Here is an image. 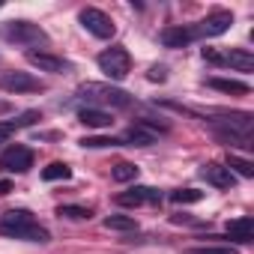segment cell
<instances>
[{
    "label": "cell",
    "instance_id": "obj_1",
    "mask_svg": "<svg viewBox=\"0 0 254 254\" xmlns=\"http://www.w3.org/2000/svg\"><path fill=\"white\" fill-rule=\"evenodd\" d=\"M0 233L15 239H30V242H48V230L27 209H9L0 215Z\"/></svg>",
    "mask_w": 254,
    "mask_h": 254
},
{
    "label": "cell",
    "instance_id": "obj_2",
    "mask_svg": "<svg viewBox=\"0 0 254 254\" xmlns=\"http://www.w3.org/2000/svg\"><path fill=\"white\" fill-rule=\"evenodd\" d=\"M78 96L87 99V102H96V105H111V108H129L132 105V99H129L126 90H117V87H108V84H96V81L84 84L78 90Z\"/></svg>",
    "mask_w": 254,
    "mask_h": 254
},
{
    "label": "cell",
    "instance_id": "obj_3",
    "mask_svg": "<svg viewBox=\"0 0 254 254\" xmlns=\"http://www.w3.org/2000/svg\"><path fill=\"white\" fill-rule=\"evenodd\" d=\"M99 69L108 75V78H114V81H123L126 75H129V69H132V57H129V51L126 48H108V51H102L99 54Z\"/></svg>",
    "mask_w": 254,
    "mask_h": 254
},
{
    "label": "cell",
    "instance_id": "obj_4",
    "mask_svg": "<svg viewBox=\"0 0 254 254\" xmlns=\"http://www.w3.org/2000/svg\"><path fill=\"white\" fill-rule=\"evenodd\" d=\"M162 132H168V126H156V123H150V120H138L135 126H129V129H126V135H123L120 141H123V147H126V144H129V147H150V144L159 141Z\"/></svg>",
    "mask_w": 254,
    "mask_h": 254
},
{
    "label": "cell",
    "instance_id": "obj_5",
    "mask_svg": "<svg viewBox=\"0 0 254 254\" xmlns=\"http://www.w3.org/2000/svg\"><path fill=\"white\" fill-rule=\"evenodd\" d=\"M78 21L87 27V33H93L96 39H111L114 36V21H111V15H105L102 9H96V6H87V9H81L78 12Z\"/></svg>",
    "mask_w": 254,
    "mask_h": 254
},
{
    "label": "cell",
    "instance_id": "obj_6",
    "mask_svg": "<svg viewBox=\"0 0 254 254\" xmlns=\"http://www.w3.org/2000/svg\"><path fill=\"white\" fill-rule=\"evenodd\" d=\"M0 168H3L6 174H27L33 168V150L15 144V147H6L3 153H0Z\"/></svg>",
    "mask_w": 254,
    "mask_h": 254
},
{
    "label": "cell",
    "instance_id": "obj_7",
    "mask_svg": "<svg viewBox=\"0 0 254 254\" xmlns=\"http://www.w3.org/2000/svg\"><path fill=\"white\" fill-rule=\"evenodd\" d=\"M6 39L21 42V45H33V42H45V30L33 21H9L6 24Z\"/></svg>",
    "mask_w": 254,
    "mask_h": 254
},
{
    "label": "cell",
    "instance_id": "obj_8",
    "mask_svg": "<svg viewBox=\"0 0 254 254\" xmlns=\"http://www.w3.org/2000/svg\"><path fill=\"white\" fill-rule=\"evenodd\" d=\"M0 90H6V93H36V90H42V84L30 72H0Z\"/></svg>",
    "mask_w": 254,
    "mask_h": 254
},
{
    "label": "cell",
    "instance_id": "obj_9",
    "mask_svg": "<svg viewBox=\"0 0 254 254\" xmlns=\"http://www.w3.org/2000/svg\"><path fill=\"white\" fill-rule=\"evenodd\" d=\"M230 24H233L230 12H212L203 21H197L191 30H194V39H200V36H221L224 30H230Z\"/></svg>",
    "mask_w": 254,
    "mask_h": 254
},
{
    "label": "cell",
    "instance_id": "obj_10",
    "mask_svg": "<svg viewBox=\"0 0 254 254\" xmlns=\"http://www.w3.org/2000/svg\"><path fill=\"white\" fill-rule=\"evenodd\" d=\"M27 63L36 66L39 72H51V75H63V72L72 69L69 60H63L57 54H48V51H27Z\"/></svg>",
    "mask_w": 254,
    "mask_h": 254
},
{
    "label": "cell",
    "instance_id": "obj_11",
    "mask_svg": "<svg viewBox=\"0 0 254 254\" xmlns=\"http://www.w3.org/2000/svg\"><path fill=\"white\" fill-rule=\"evenodd\" d=\"M117 203L120 206H141V203H162V191L156 189H147V186H135L129 191L117 194Z\"/></svg>",
    "mask_w": 254,
    "mask_h": 254
},
{
    "label": "cell",
    "instance_id": "obj_12",
    "mask_svg": "<svg viewBox=\"0 0 254 254\" xmlns=\"http://www.w3.org/2000/svg\"><path fill=\"white\" fill-rule=\"evenodd\" d=\"M200 177L212 186V189H230L233 186V174L227 171V165H215V162H209V165H203L200 168Z\"/></svg>",
    "mask_w": 254,
    "mask_h": 254
},
{
    "label": "cell",
    "instance_id": "obj_13",
    "mask_svg": "<svg viewBox=\"0 0 254 254\" xmlns=\"http://www.w3.org/2000/svg\"><path fill=\"white\" fill-rule=\"evenodd\" d=\"M159 39H162L165 48H186V45L194 39V30H191V27H183V24H180V27H165Z\"/></svg>",
    "mask_w": 254,
    "mask_h": 254
},
{
    "label": "cell",
    "instance_id": "obj_14",
    "mask_svg": "<svg viewBox=\"0 0 254 254\" xmlns=\"http://www.w3.org/2000/svg\"><path fill=\"white\" fill-rule=\"evenodd\" d=\"M227 236H230L233 242H239V245H248V242L254 239V221H251L248 215L233 218V221L227 224Z\"/></svg>",
    "mask_w": 254,
    "mask_h": 254
},
{
    "label": "cell",
    "instance_id": "obj_15",
    "mask_svg": "<svg viewBox=\"0 0 254 254\" xmlns=\"http://www.w3.org/2000/svg\"><path fill=\"white\" fill-rule=\"evenodd\" d=\"M78 120H81L84 126H90V129H108V126L114 123L108 111H102V108H93V105L81 108V111H78Z\"/></svg>",
    "mask_w": 254,
    "mask_h": 254
},
{
    "label": "cell",
    "instance_id": "obj_16",
    "mask_svg": "<svg viewBox=\"0 0 254 254\" xmlns=\"http://www.w3.org/2000/svg\"><path fill=\"white\" fill-rule=\"evenodd\" d=\"M221 63L230 66V69H236V72H251V69H254V57H251L245 48H233V51L221 54Z\"/></svg>",
    "mask_w": 254,
    "mask_h": 254
},
{
    "label": "cell",
    "instance_id": "obj_17",
    "mask_svg": "<svg viewBox=\"0 0 254 254\" xmlns=\"http://www.w3.org/2000/svg\"><path fill=\"white\" fill-rule=\"evenodd\" d=\"M209 87L221 90V93H233V96H245L251 90L245 81H233V78H209Z\"/></svg>",
    "mask_w": 254,
    "mask_h": 254
},
{
    "label": "cell",
    "instance_id": "obj_18",
    "mask_svg": "<svg viewBox=\"0 0 254 254\" xmlns=\"http://www.w3.org/2000/svg\"><path fill=\"white\" fill-rule=\"evenodd\" d=\"M111 177H114V183H132V180L138 177V168L129 165V162H120V165H114Z\"/></svg>",
    "mask_w": 254,
    "mask_h": 254
},
{
    "label": "cell",
    "instance_id": "obj_19",
    "mask_svg": "<svg viewBox=\"0 0 254 254\" xmlns=\"http://www.w3.org/2000/svg\"><path fill=\"white\" fill-rule=\"evenodd\" d=\"M105 227H108V230H135L138 224H135L132 215H108V218H105Z\"/></svg>",
    "mask_w": 254,
    "mask_h": 254
},
{
    "label": "cell",
    "instance_id": "obj_20",
    "mask_svg": "<svg viewBox=\"0 0 254 254\" xmlns=\"http://www.w3.org/2000/svg\"><path fill=\"white\" fill-rule=\"evenodd\" d=\"M72 177V171L63 165V162H54V165H48L45 171H42V180H48V183H54V180H69Z\"/></svg>",
    "mask_w": 254,
    "mask_h": 254
},
{
    "label": "cell",
    "instance_id": "obj_21",
    "mask_svg": "<svg viewBox=\"0 0 254 254\" xmlns=\"http://www.w3.org/2000/svg\"><path fill=\"white\" fill-rule=\"evenodd\" d=\"M227 171H230V174L236 171L239 177H254V165H251V162H245V159H236V156H230V159H227Z\"/></svg>",
    "mask_w": 254,
    "mask_h": 254
},
{
    "label": "cell",
    "instance_id": "obj_22",
    "mask_svg": "<svg viewBox=\"0 0 254 254\" xmlns=\"http://www.w3.org/2000/svg\"><path fill=\"white\" fill-rule=\"evenodd\" d=\"M200 197H203V191H197V189H180V191L171 194L174 203H197Z\"/></svg>",
    "mask_w": 254,
    "mask_h": 254
},
{
    "label": "cell",
    "instance_id": "obj_23",
    "mask_svg": "<svg viewBox=\"0 0 254 254\" xmlns=\"http://www.w3.org/2000/svg\"><path fill=\"white\" fill-rule=\"evenodd\" d=\"M81 144H84V147H90V150H105V147H123V141H120V138H84Z\"/></svg>",
    "mask_w": 254,
    "mask_h": 254
},
{
    "label": "cell",
    "instance_id": "obj_24",
    "mask_svg": "<svg viewBox=\"0 0 254 254\" xmlns=\"http://www.w3.org/2000/svg\"><path fill=\"white\" fill-rule=\"evenodd\" d=\"M57 215H66V218L81 221V218H90V215H93V209H84V206H60V209H57Z\"/></svg>",
    "mask_w": 254,
    "mask_h": 254
},
{
    "label": "cell",
    "instance_id": "obj_25",
    "mask_svg": "<svg viewBox=\"0 0 254 254\" xmlns=\"http://www.w3.org/2000/svg\"><path fill=\"white\" fill-rule=\"evenodd\" d=\"M186 254H236L227 245H200V248H189Z\"/></svg>",
    "mask_w": 254,
    "mask_h": 254
},
{
    "label": "cell",
    "instance_id": "obj_26",
    "mask_svg": "<svg viewBox=\"0 0 254 254\" xmlns=\"http://www.w3.org/2000/svg\"><path fill=\"white\" fill-rule=\"evenodd\" d=\"M18 126L15 123H0V144H9V138L15 135Z\"/></svg>",
    "mask_w": 254,
    "mask_h": 254
},
{
    "label": "cell",
    "instance_id": "obj_27",
    "mask_svg": "<svg viewBox=\"0 0 254 254\" xmlns=\"http://www.w3.org/2000/svg\"><path fill=\"white\" fill-rule=\"evenodd\" d=\"M150 78H153V81H165V69H162V66H156V69L150 72Z\"/></svg>",
    "mask_w": 254,
    "mask_h": 254
},
{
    "label": "cell",
    "instance_id": "obj_28",
    "mask_svg": "<svg viewBox=\"0 0 254 254\" xmlns=\"http://www.w3.org/2000/svg\"><path fill=\"white\" fill-rule=\"evenodd\" d=\"M12 191V183L9 180H0V194H9Z\"/></svg>",
    "mask_w": 254,
    "mask_h": 254
}]
</instances>
